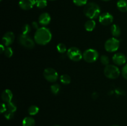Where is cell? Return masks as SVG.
<instances>
[{
    "label": "cell",
    "mask_w": 127,
    "mask_h": 126,
    "mask_svg": "<svg viewBox=\"0 0 127 126\" xmlns=\"http://www.w3.org/2000/svg\"><path fill=\"white\" fill-rule=\"evenodd\" d=\"M52 35L51 31L45 27H42L37 30L34 35V41L39 45H46L51 41Z\"/></svg>",
    "instance_id": "cell-1"
},
{
    "label": "cell",
    "mask_w": 127,
    "mask_h": 126,
    "mask_svg": "<svg viewBox=\"0 0 127 126\" xmlns=\"http://www.w3.org/2000/svg\"><path fill=\"white\" fill-rule=\"evenodd\" d=\"M83 12L84 15L89 19H94L100 15V8L99 5L95 2H88L84 6Z\"/></svg>",
    "instance_id": "cell-2"
},
{
    "label": "cell",
    "mask_w": 127,
    "mask_h": 126,
    "mask_svg": "<svg viewBox=\"0 0 127 126\" xmlns=\"http://www.w3.org/2000/svg\"><path fill=\"white\" fill-rule=\"evenodd\" d=\"M104 73L105 76L108 79H116L120 76V70L116 65L109 64L104 68Z\"/></svg>",
    "instance_id": "cell-3"
},
{
    "label": "cell",
    "mask_w": 127,
    "mask_h": 126,
    "mask_svg": "<svg viewBox=\"0 0 127 126\" xmlns=\"http://www.w3.org/2000/svg\"><path fill=\"white\" fill-rule=\"evenodd\" d=\"M99 58V53L94 49H86L83 53V59L86 63H93L96 61Z\"/></svg>",
    "instance_id": "cell-4"
},
{
    "label": "cell",
    "mask_w": 127,
    "mask_h": 126,
    "mask_svg": "<svg viewBox=\"0 0 127 126\" xmlns=\"http://www.w3.org/2000/svg\"><path fill=\"white\" fill-rule=\"evenodd\" d=\"M18 42L26 49H32L35 46V41L28 35L21 34L18 37Z\"/></svg>",
    "instance_id": "cell-5"
},
{
    "label": "cell",
    "mask_w": 127,
    "mask_h": 126,
    "mask_svg": "<svg viewBox=\"0 0 127 126\" xmlns=\"http://www.w3.org/2000/svg\"><path fill=\"white\" fill-rule=\"evenodd\" d=\"M120 46V41L115 37L109 38L104 44V48L107 52L114 53L119 49Z\"/></svg>",
    "instance_id": "cell-6"
},
{
    "label": "cell",
    "mask_w": 127,
    "mask_h": 126,
    "mask_svg": "<svg viewBox=\"0 0 127 126\" xmlns=\"http://www.w3.org/2000/svg\"><path fill=\"white\" fill-rule=\"evenodd\" d=\"M67 56L71 61L78 62L83 59V53L77 47H71L67 50Z\"/></svg>",
    "instance_id": "cell-7"
},
{
    "label": "cell",
    "mask_w": 127,
    "mask_h": 126,
    "mask_svg": "<svg viewBox=\"0 0 127 126\" xmlns=\"http://www.w3.org/2000/svg\"><path fill=\"white\" fill-rule=\"evenodd\" d=\"M43 75L45 79L51 83H55L58 79V74L56 70L52 67H48L43 71Z\"/></svg>",
    "instance_id": "cell-8"
},
{
    "label": "cell",
    "mask_w": 127,
    "mask_h": 126,
    "mask_svg": "<svg viewBox=\"0 0 127 126\" xmlns=\"http://www.w3.org/2000/svg\"><path fill=\"white\" fill-rule=\"evenodd\" d=\"M99 21L103 25L108 26L112 23L114 17L109 12H104L99 16Z\"/></svg>",
    "instance_id": "cell-9"
},
{
    "label": "cell",
    "mask_w": 127,
    "mask_h": 126,
    "mask_svg": "<svg viewBox=\"0 0 127 126\" xmlns=\"http://www.w3.org/2000/svg\"><path fill=\"white\" fill-rule=\"evenodd\" d=\"M15 39V35L13 32H7L5 33L2 38V44L4 46H9L13 43Z\"/></svg>",
    "instance_id": "cell-10"
},
{
    "label": "cell",
    "mask_w": 127,
    "mask_h": 126,
    "mask_svg": "<svg viewBox=\"0 0 127 126\" xmlns=\"http://www.w3.org/2000/svg\"><path fill=\"white\" fill-rule=\"evenodd\" d=\"M112 61L114 64L117 65H122L126 64L127 61V57L122 53H115L112 57Z\"/></svg>",
    "instance_id": "cell-11"
},
{
    "label": "cell",
    "mask_w": 127,
    "mask_h": 126,
    "mask_svg": "<svg viewBox=\"0 0 127 126\" xmlns=\"http://www.w3.org/2000/svg\"><path fill=\"white\" fill-rule=\"evenodd\" d=\"M35 5V0H20L19 6L22 10L28 11Z\"/></svg>",
    "instance_id": "cell-12"
},
{
    "label": "cell",
    "mask_w": 127,
    "mask_h": 126,
    "mask_svg": "<svg viewBox=\"0 0 127 126\" xmlns=\"http://www.w3.org/2000/svg\"><path fill=\"white\" fill-rule=\"evenodd\" d=\"M51 16L47 12H43L38 17V23L42 26H46L50 23Z\"/></svg>",
    "instance_id": "cell-13"
},
{
    "label": "cell",
    "mask_w": 127,
    "mask_h": 126,
    "mask_svg": "<svg viewBox=\"0 0 127 126\" xmlns=\"http://www.w3.org/2000/svg\"><path fill=\"white\" fill-rule=\"evenodd\" d=\"M12 97H13V95H12V91L9 89L4 90L1 94V98L5 103H8L12 101Z\"/></svg>",
    "instance_id": "cell-14"
},
{
    "label": "cell",
    "mask_w": 127,
    "mask_h": 126,
    "mask_svg": "<svg viewBox=\"0 0 127 126\" xmlns=\"http://www.w3.org/2000/svg\"><path fill=\"white\" fill-rule=\"evenodd\" d=\"M117 7L120 12H127V0H119L117 2Z\"/></svg>",
    "instance_id": "cell-15"
},
{
    "label": "cell",
    "mask_w": 127,
    "mask_h": 126,
    "mask_svg": "<svg viewBox=\"0 0 127 126\" xmlns=\"http://www.w3.org/2000/svg\"><path fill=\"white\" fill-rule=\"evenodd\" d=\"M96 23L93 19H89L84 23V28L88 32H92L95 28Z\"/></svg>",
    "instance_id": "cell-16"
},
{
    "label": "cell",
    "mask_w": 127,
    "mask_h": 126,
    "mask_svg": "<svg viewBox=\"0 0 127 126\" xmlns=\"http://www.w3.org/2000/svg\"><path fill=\"white\" fill-rule=\"evenodd\" d=\"M110 32H111L112 35L115 38L120 37L121 35V29L120 27L117 24H113L110 27Z\"/></svg>",
    "instance_id": "cell-17"
},
{
    "label": "cell",
    "mask_w": 127,
    "mask_h": 126,
    "mask_svg": "<svg viewBox=\"0 0 127 126\" xmlns=\"http://www.w3.org/2000/svg\"><path fill=\"white\" fill-rule=\"evenodd\" d=\"M35 121L32 117H26L22 121V126H35Z\"/></svg>",
    "instance_id": "cell-18"
},
{
    "label": "cell",
    "mask_w": 127,
    "mask_h": 126,
    "mask_svg": "<svg viewBox=\"0 0 127 126\" xmlns=\"http://www.w3.org/2000/svg\"><path fill=\"white\" fill-rule=\"evenodd\" d=\"M60 80L62 84L64 85H68L71 82V77L68 74H63L60 77Z\"/></svg>",
    "instance_id": "cell-19"
},
{
    "label": "cell",
    "mask_w": 127,
    "mask_h": 126,
    "mask_svg": "<svg viewBox=\"0 0 127 126\" xmlns=\"http://www.w3.org/2000/svg\"><path fill=\"white\" fill-rule=\"evenodd\" d=\"M50 91L53 95H58L60 91V85L58 84H52L50 86Z\"/></svg>",
    "instance_id": "cell-20"
},
{
    "label": "cell",
    "mask_w": 127,
    "mask_h": 126,
    "mask_svg": "<svg viewBox=\"0 0 127 126\" xmlns=\"http://www.w3.org/2000/svg\"><path fill=\"white\" fill-rule=\"evenodd\" d=\"M38 111H39V108L38 106H35V105L31 106L28 109V113L31 116H35V115L37 114Z\"/></svg>",
    "instance_id": "cell-21"
},
{
    "label": "cell",
    "mask_w": 127,
    "mask_h": 126,
    "mask_svg": "<svg viewBox=\"0 0 127 126\" xmlns=\"http://www.w3.org/2000/svg\"><path fill=\"white\" fill-rule=\"evenodd\" d=\"M35 5L38 8L43 9L47 7V0H35Z\"/></svg>",
    "instance_id": "cell-22"
},
{
    "label": "cell",
    "mask_w": 127,
    "mask_h": 126,
    "mask_svg": "<svg viewBox=\"0 0 127 126\" xmlns=\"http://www.w3.org/2000/svg\"><path fill=\"white\" fill-rule=\"evenodd\" d=\"M6 105H7V111H11L12 112H16L17 110V106L13 102L11 101L8 103H6Z\"/></svg>",
    "instance_id": "cell-23"
},
{
    "label": "cell",
    "mask_w": 127,
    "mask_h": 126,
    "mask_svg": "<svg viewBox=\"0 0 127 126\" xmlns=\"http://www.w3.org/2000/svg\"><path fill=\"white\" fill-rule=\"evenodd\" d=\"M57 51H58V53H62V54H63V53H65L66 51V46L63 43H58L57 46Z\"/></svg>",
    "instance_id": "cell-24"
},
{
    "label": "cell",
    "mask_w": 127,
    "mask_h": 126,
    "mask_svg": "<svg viewBox=\"0 0 127 126\" xmlns=\"http://www.w3.org/2000/svg\"><path fill=\"white\" fill-rule=\"evenodd\" d=\"M100 61L102 64L104 65H105V66L109 65V63H110V59H109V57L107 55L101 56L100 58Z\"/></svg>",
    "instance_id": "cell-25"
},
{
    "label": "cell",
    "mask_w": 127,
    "mask_h": 126,
    "mask_svg": "<svg viewBox=\"0 0 127 126\" xmlns=\"http://www.w3.org/2000/svg\"><path fill=\"white\" fill-rule=\"evenodd\" d=\"M31 31V27L28 23H26L22 27V34L28 35Z\"/></svg>",
    "instance_id": "cell-26"
},
{
    "label": "cell",
    "mask_w": 127,
    "mask_h": 126,
    "mask_svg": "<svg viewBox=\"0 0 127 126\" xmlns=\"http://www.w3.org/2000/svg\"><path fill=\"white\" fill-rule=\"evenodd\" d=\"M4 54L6 58H11L12 57V54H13V50L12 48L9 46H7L5 48L4 51Z\"/></svg>",
    "instance_id": "cell-27"
},
{
    "label": "cell",
    "mask_w": 127,
    "mask_h": 126,
    "mask_svg": "<svg viewBox=\"0 0 127 126\" xmlns=\"http://www.w3.org/2000/svg\"><path fill=\"white\" fill-rule=\"evenodd\" d=\"M73 2L76 6H83L87 4L88 0H73Z\"/></svg>",
    "instance_id": "cell-28"
},
{
    "label": "cell",
    "mask_w": 127,
    "mask_h": 126,
    "mask_svg": "<svg viewBox=\"0 0 127 126\" xmlns=\"http://www.w3.org/2000/svg\"><path fill=\"white\" fill-rule=\"evenodd\" d=\"M4 117L7 120H11L14 117V112H11V111H6V112L4 113Z\"/></svg>",
    "instance_id": "cell-29"
},
{
    "label": "cell",
    "mask_w": 127,
    "mask_h": 126,
    "mask_svg": "<svg viewBox=\"0 0 127 126\" xmlns=\"http://www.w3.org/2000/svg\"><path fill=\"white\" fill-rule=\"evenodd\" d=\"M122 75L123 77L125 79L127 80V63L124 65V66L122 67Z\"/></svg>",
    "instance_id": "cell-30"
},
{
    "label": "cell",
    "mask_w": 127,
    "mask_h": 126,
    "mask_svg": "<svg viewBox=\"0 0 127 126\" xmlns=\"http://www.w3.org/2000/svg\"><path fill=\"white\" fill-rule=\"evenodd\" d=\"M6 111H7V105L5 103H2L1 105L0 111H1V113H4Z\"/></svg>",
    "instance_id": "cell-31"
},
{
    "label": "cell",
    "mask_w": 127,
    "mask_h": 126,
    "mask_svg": "<svg viewBox=\"0 0 127 126\" xmlns=\"http://www.w3.org/2000/svg\"><path fill=\"white\" fill-rule=\"evenodd\" d=\"M115 93H117V95H125V91H124L122 89L120 88H118L115 89Z\"/></svg>",
    "instance_id": "cell-32"
},
{
    "label": "cell",
    "mask_w": 127,
    "mask_h": 126,
    "mask_svg": "<svg viewBox=\"0 0 127 126\" xmlns=\"http://www.w3.org/2000/svg\"><path fill=\"white\" fill-rule=\"evenodd\" d=\"M39 24H40V23H38V22H33L32 23V27H33L34 29H35L36 30H38V28H40Z\"/></svg>",
    "instance_id": "cell-33"
},
{
    "label": "cell",
    "mask_w": 127,
    "mask_h": 126,
    "mask_svg": "<svg viewBox=\"0 0 127 126\" xmlns=\"http://www.w3.org/2000/svg\"><path fill=\"white\" fill-rule=\"evenodd\" d=\"M5 49V46L2 44H1L0 45V53H4Z\"/></svg>",
    "instance_id": "cell-34"
},
{
    "label": "cell",
    "mask_w": 127,
    "mask_h": 126,
    "mask_svg": "<svg viewBox=\"0 0 127 126\" xmlns=\"http://www.w3.org/2000/svg\"><path fill=\"white\" fill-rule=\"evenodd\" d=\"M97 96H98V94L96 92L93 93V98H97Z\"/></svg>",
    "instance_id": "cell-35"
},
{
    "label": "cell",
    "mask_w": 127,
    "mask_h": 126,
    "mask_svg": "<svg viewBox=\"0 0 127 126\" xmlns=\"http://www.w3.org/2000/svg\"><path fill=\"white\" fill-rule=\"evenodd\" d=\"M102 1H109L110 0H102Z\"/></svg>",
    "instance_id": "cell-36"
},
{
    "label": "cell",
    "mask_w": 127,
    "mask_h": 126,
    "mask_svg": "<svg viewBox=\"0 0 127 126\" xmlns=\"http://www.w3.org/2000/svg\"><path fill=\"white\" fill-rule=\"evenodd\" d=\"M117 126V125H114V126Z\"/></svg>",
    "instance_id": "cell-37"
},
{
    "label": "cell",
    "mask_w": 127,
    "mask_h": 126,
    "mask_svg": "<svg viewBox=\"0 0 127 126\" xmlns=\"http://www.w3.org/2000/svg\"><path fill=\"white\" fill-rule=\"evenodd\" d=\"M49 1H55V0H49Z\"/></svg>",
    "instance_id": "cell-38"
},
{
    "label": "cell",
    "mask_w": 127,
    "mask_h": 126,
    "mask_svg": "<svg viewBox=\"0 0 127 126\" xmlns=\"http://www.w3.org/2000/svg\"><path fill=\"white\" fill-rule=\"evenodd\" d=\"M58 126V125H55V126Z\"/></svg>",
    "instance_id": "cell-39"
},
{
    "label": "cell",
    "mask_w": 127,
    "mask_h": 126,
    "mask_svg": "<svg viewBox=\"0 0 127 126\" xmlns=\"http://www.w3.org/2000/svg\"><path fill=\"white\" fill-rule=\"evenodd\" d=\"M0 1H2V0H0Z\"/></svg>",
    "instance_id": "cell-40"
},
{
    "label": "cell",
    "mask_w": 127,
    "mask_h": 126,
    "mask_svg": "<svg viewBox=\"0 0 127 126\" xmlns=\"http://www.w3.org/2000/svg\"></svg>",
    "instance_id": "cell-41"
}]
</instances>
